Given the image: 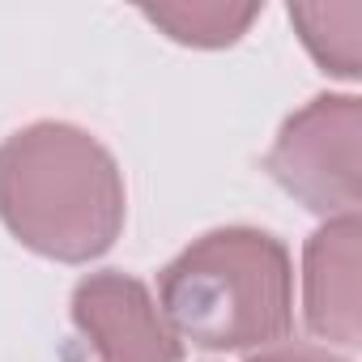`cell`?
<instances>
[{
	"mask_svg": "<svg viewBox=\"0 0 362 362\" xmlns=\"http://www.w3.org/2000/svg\"><path fill=\"white\" fill-rule=\"evenodd\" d=\"M73 320L90 345V362H179V337L166 315L124 273L86 277L73 294Z\"/></svg>",
	"mask_w": 362,
	"mask_h": 362,
	"instance_id": "cell-4",
	"label": "cell"
},
{
	"mask_svg": "<svg viewBox=\"0 0 362 362\" xmlns=\"http://www.w3.org/2000/svg\"><path fill=\"white\" fill-rule=\"evenodd\" d=\"M290 256L264 230H214L162 273V315L205 349L269 345L290 332Z\"/></svg>",
	"mask_w": 362,
	"mask_h": 362,
	"instance_id": "cell-2",
	"label": "cell"
},
{
	"mask_svg": "<svg viewBox=\"0 0 362 362\" xmlns=\"http://www.w3.org/2000/svg\"><path fill=\"white\" fill-rule=\"evenodd\" d=\"M269 170L307 201L315 214L358 205V103L354 98H315L294 115L269 153Z\"/></svg>",
	"mask_w": 362,
	"mask_h": 362,
	"instance_id": "cell-3",
	"label": "cell"
},
{
	"mask_svg": "<svg viewBox=\"0 0 362 362\" xmlns=\"http://www.w3.org/2000/svg\"><path fill=\"white\" fill-rule=\"evenodd\" d=\"M0 218L43 256L90 260L124 226L119 170L77 128H26L0 145Z\"/></svg>",
	"mask_w": 362,
	"mask_h": 362,
	"instance_id": "cell-1",
	"label": "cell"
},
{
	"mask_svg": "<svg viewBox=\"0 0 362 362\" xmlns=\"http://www.w3.org/2000/svg\"><path fill=\"white\" fill-rule=\"evenodd\" d=\"M307 324L324 341L358 345V222L345 214L307 247Z\"/></svg>",
	"mask_w": 362,
	"mask_h": 362,
	"instance_id": "cell-5",
	"label": "cell"
},
{
	"mask_svg": "<svg viewBox=\"0 0 362 362\" xmlns=\"http://www.w3.org/2000/svg\"><path fill=\"white\" fill-rule=\"evenodd\" d=\"M252 362H337V358H328V349H315V345H286V349L256 354Z\"/></svg>",
	"mask_w": 362,
	"mask_h": 362,
	"instance_id": "cell-6",
	"label": "cell"
}]
</instances>
